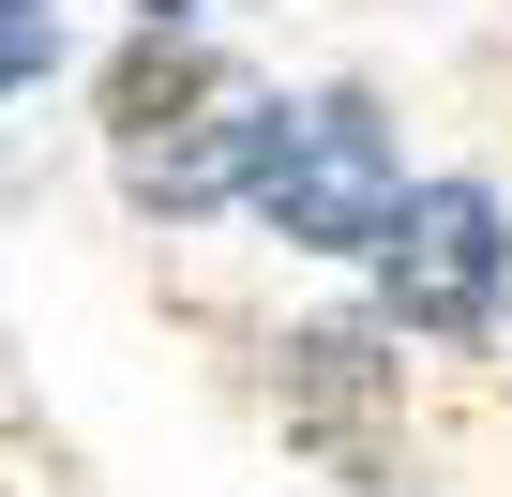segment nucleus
<instances>
[{
  "instance_id": "f257e3e1",
  "label": "nucleus",
  "mask_w": 512,
  "mask_h": 497,
  "mask_svg": "<svg viewBox=\"0 0 512 497\" xmlns=\"http://www.w3.org/2000/svg\"><path fill=\"white\" fill-rule=\"evenodd\" d=\"M256 211H272L302 257H377L392 241V211H407V181H392V136H377V106H272V151H256Z\"/></svg>"
},
{
  "instance_id": "f03ea898",
  "label": "nucleus",
  "mask_w": 512,
  "mask_h": 497,
  "mask_svg": "<svg viewBox=\"0 0 512 497\" xmlns=\"http://www.w3.org/2000/svg\"><path fill=\"white\" fill-rule=\"evenodd\" d=\"M497 257H512V211L482 181H422L377 241V287H392V332H482L497 317Z\"/></svg>"
},
{
  "instance_id": "20e7f679",
  "label": "nucleus",
  "mask_w": 512,
  "mask_h": 497,
  "mask_svg": "<svg viewBox=\"0 0 512 497\" xmlns=\"http://www.w3.org/2000/svg\"><path fill=\"white\" fill-rule=\"evenodd\" d=\"M211 91H226V76H211L196 46H166V31H151V46H121V76H106V121H121V151H136V136H166V121H196Z\"/></svg>"
},
{
  "instance_id": "423d86ee",
  "label": "nucleus",
  "mask_w": 512,
  "mask_h": 497,
  "mask_svg": "<svg viewBox=\"0 0 512 497\" xmlns=\"http://www.w3.org/2000/svg\"><path fill=\"white\" fill-rule=\"evenodd\" d=\"M46 61H61V16H46V0H0V91L46 76Z\"/></svg>"
},
{
  "instance_id": "39448f33",
  "label": "nucleus",
  "mask_w": 512,
  "mask_h": 497,
  "mask_svg": "<svg viewBox=\"0 0 512 497\" xmlns=\"http://www.w3.org/2000/svg\"><path fill=\"white\" fill-rule=\"evenodd\" d=\"M287 407H302L317 437H347V422L377 407V332H287Z\"/></svg>"
},
{
  "instance_id": "0eeeda50",
  "label": "nucleus",
  "mask_w": 512,
  "mask_h": 497,
  "mask_svg": "<svg viewBox=\"0 0 512 497\" xmlns=\"http://www.w3.org/2000/svg\"><path fill=\"white\" fill-rule=\"evenodd\" d=\"M497 287H512V257H497Z\"/></svg>"
},
{
  "instance_id": "7ed1b4c3",
  "label": "nucleus",
  "mask_w": 512,
  "mask_h": 497,
  "mask_svg": "<svg viewBox=\"0 0 512 497\" xmlns=\"http://www.w3.org/2000/svg\"><path fill=\"white\" fill-rule=\"evenodd\" d=\"M256 151H272V91H211L196 121L136 136V151H121V181H136L151 211H211V196H241V181H256Z\"/></svg>"
}]
</instances>
